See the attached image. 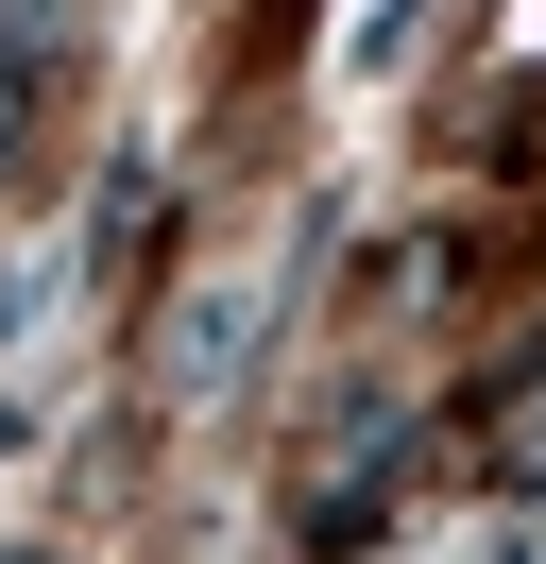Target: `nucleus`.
Returning <instances> with one entry per match:
<instances>
[{"label": "nucleus", "instance_id": "obj_1", "mask_svg": "<svg viewBox=\"0 0 546 564\" xmlns=\"http://www.w3.org/2000/svg\"><path fill=\"white\" fill-rule=\"evenodd\" d=\"M256 325H273V257H239V274H205L188 308H171V343H154V377H171V393H188V411H205V393H239V359H256Z\"/></svg>", "mask_w": 546, "mask_h": 564}]
</instances>
